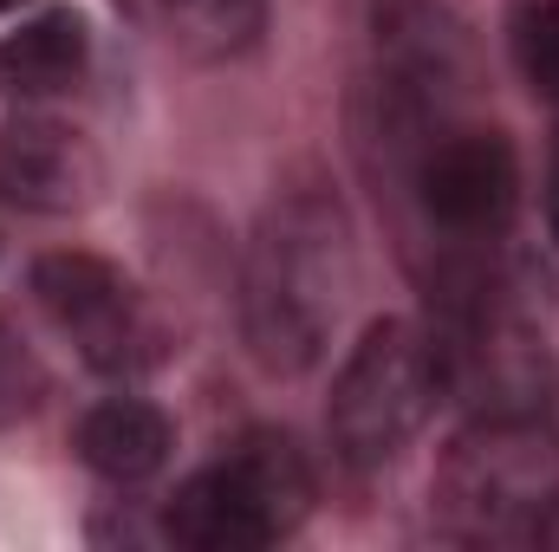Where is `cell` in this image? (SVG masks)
I'll use <instances>...</instances> for the list:
<instances>
[{
	"label": "cell",
	"instance_id": "obj_1",
	"mask_svg": "<svg viewBox=\"0 0 559 552\" xmlns=\"http://www.w3.org/2000/svg\"><path fill=\"white\" fill-rule=\"evenodd\" d=\"M352 279H358V254L338 195L319 182L274 195L241 261V338L254 364L280 377L319 364L352 299Z\"/></svg>",
	"mask_w": 559,
	"mask_h": 552
},
{
	"label": "cell",
	"instance_id": "obj_2",
	"mask_svg": "<svg viewBox=\"0 0 559 552\" xmlns=\"http://www.w3.org/2000/svg\"><path fill=\"white\" fill-rule=\"evenodd\" d=\"M436 527L468 547H527L559 520V435L540 410L475 416L429 481Z\"/></svg>",
	"mask_w": 559,
	"mask_h": 552
},
{
	"label": "cell",
	"instance_id": "obj_3",
	"mask_svg": "<svg viewBox=\"0 0 559 552\" xmlns=\"http://www.w3.org/2000/svg\"><path fill=\"white\" fill-rule=\"evenodd\" d=\"M442 397H449V384H442L436 332L411 325V319L371 325L332 377V404H325L332 455L352 475H371V468L397 461L423 435V422L436 416Z\"/></svg>",
	"mask_w": 559,
	"mask_h": 552
},
{
	"label": "cell",
	"instance_id": "obj_4",
	"mask_svg": "<svg viewBox=\"0 0 559 552\" xmlns=\"http://www.w3.org/2000/svg\"><path fill=\"white\" fill-rule=\"evenodd\" d=\"M312 507V468L293 448V435L254 429L241 435L222 461L195 468L169 507H163V533L176 547L195 552H254L286 540Z\"/></svg>",
	"mask_w": 559,
	"mask_h": 552
},
{
	"label": "cell",
	"instance_id": "obj_5",
	"mask_svg": "<svg viewBox=\"0 0 559 552\" xmlns=\"http://www.w3.org/2000/svg\"><path fill=\"white\" fill-rule=\"evenodd\" d=\"M411 195L429 235H442L449 261H475L514 228L521 208V163L514 143L481 124H436L411 137Z\"/></svg>",
	"mask_w": 559,
	"mask_h": 552
},
{
	"label": "cell",
	"instance_id": "obj_6",
	"mask_svg": "<svg viewBox=\"0 0 559 552\" xmlns=\"http://www.w3.org/2000/svg\"><path fill=\"white\" fill-rule=\"evenodd\" d=\"M33 299L39 312L72 338V351L105 377H143L163 364V325L131 279L98 254H46L33 261Z\"/></svg>",
	"mask_w": 559,
	"mask_h": 552
},
{
	"label": "cell",
	"instance_id": "obj_7",
	"mask_svg": "<svg viewBox=\"0 0 559 552\" xmlns=\"http://www.w3.org/2000/svg\"><path fill=\"white\" fill-rule=\"evenodd\" d=\"M98 189L92 143L52 118H20L0 131V195L33 215H72Z\"/></svg>",
	"mask_w": 559,
	"mask_h": 552
},
{
	"label": "cell",
	"instance_id": "obj_8",
	"mask_svg": "<svg viewBox=\"0 0 559 552\" xmlns=\"http://www.w3.org/2000/svg\"><path fill=\"white\" fill-rule=\"evenodd\" d=\"M85 65H92V26L72 7L33 13L13 33H0V98H20V105L59 98L85 79Z\"/></svg>",
	"mask_w": 559,
	"mask_h": 552
},
{
	"label": "cell",
	"instance_id": "obj_9",
	"mask_svg": "<svg viewBox=\"0 0 559 552\" xmlns=\"http://www.w3.org/2000/svg\"><path fill=\"white\" fill-rule=\"evenodd\" d=\"M72 448H79V461L98 481L138 488L150 475H163V461L176 448V429H169V416L156 410V404H143V397H105V404H92V410L79 416Z\"/></svg>",
	"mask_w": 559,
	"mask_h": 552
},
{
	"label": "cell",
	"instance_id": "obj_10",
	"mask_svg": "<svg viewBox=\"0 0 559 552\" xmlns=\"http://www.w3.org/2000/svg\"><path fill=\"white\" fill-rule=\"evenodd\" d=\"M169 39L189 59H241L267 33V0H156Z\"/></svg>",
	"mask_w": 559,
	"mask_h": 552
},
{
	"label": "cell",
	"instance_id": "obj_11",
	"mask_svg": "<svg viewBox=\"0 0 559 552\" xmlns=\"http://www.w3.org/2000/svg\"><path fill=\"white\" fill-rule=\"evenodd\" d=\"M508 46H514L521 79L547 105H559V0H521V13L508 26Z\"/></svg>",
	"mask_w": 559,
	"mask_h": 552
},
{
	"label": "cell",
	"instance_id": "obj_12",
	"mask_svg": "<svg viewBox=\"0 0 559 552\" xmlns=\"http://www.w3.org/2000/svg\"><path fill=\"white\" fill-rule=\"evenodd\" d=\"M46 404V364L33 358V345L0 319V429L7 422H26V416Z\"/></svg>",
	"mask_w": 559,
	"mask_h": 552
},
{
	"label": "cell",
	"instance_id": "obj_13",
	"mask_svg": "<svg viewBox=\"0 0 559 552\" xmlns=\"http://www.w3.org/2000/svg\"><path fill=\"white\" fill-rule=\"evenodd\" d=\"M547 221H554V241H559V149H554V169H547Z\"/></svg>",
	"mask_w": 559,
	"mask_h": 552
},
{
	"label": "cell",
	"instance_id": "obj_14",
	"mask_svg": "<svg viewBox=\"0 0 559 552\" xmlns=\"http://www.w3.org/2000/svg\"><path fill=\"white\" fill-rule=\"evenodd\" d=\"M7 7H20V0H0V13H7Z\"/></svg>",
	"mask_w": 559,
	"mask_h": 552
}]
</instances>
